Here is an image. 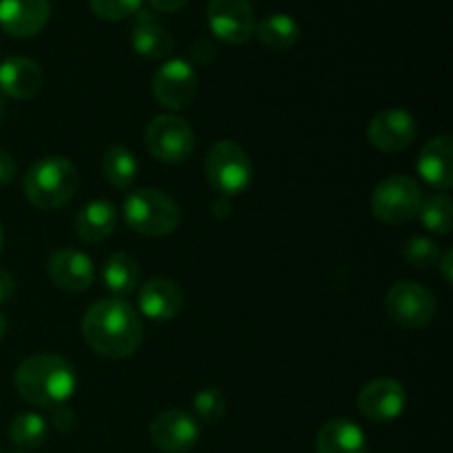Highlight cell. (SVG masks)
<instances>
[{"label":"cell","instance_id":"6da1fadb","mask_svg":"<svg viewBox=\"0 0 453 453\" xmlns=\"http://www.w3.org/2000/svg\"><path fill=\"white\" fill-rule=\"evenodd\" d=\"M82 336L88 348L104 358H128L144 341L140 312L128 301L109 296L93 303L82 317Z\"/></svg>","mask_w":453,"mask_h":453},{"label":"cell","instance_id":"7a4b0ae2","mask_svg":"<svg viewBox=\"0 0 453 453\" xmlns=\"http://www.w3.org/2000/svg\"><path fill=\"white\" fill-rule=\"evenodd\" d=\"M13 383L22 401L42 410H56L75 394L78 372L65 357L34 354L18 365Z\"/></svg>","mask_w":453,"mask_h":453},{"label":"cell","instance_id":"3957f363","mask_svg":"<svg viewBox=\"0 0 453 453\" xmlns=\"http://www.w3.org/2000/svg\"><path fill=\"white\" fill-rule=\"evenodd\" d=\"M80 186L78 168L62 155H47L29 166L22 190L29 203L40 211H58L75 197Z\"/></svg>","mask_w":453,"mask_h":453},{"label":"cell","instance_id":"277c9868","mask_svg":"<svg viewBox=\"0 0 453 453\" xmlns=\"http://www.w3.org/2000/svg\"><path fill=\"white\" fill-rule=\"evenodd\" d=\"M122 212L128 228L144 237H166L175 233L181 221L175 199L157 188H140L128 195Z\"/></svg>","mask_w":453,"mask_h":453},{"label":"cell","instance_id":"5b68a950","mask_svg":"<svg viewBox=\"0 0 453 453\" xmlns=\"http://www.w3.org/2000/svg\"><path fill=\"white\" fill-rule=\"evenodd\" d=\"M252 175H255V166H252L250 155L237 142L219 140L208 150L206 177L221 197L246 193L248 186L252 184Z\"/></svg>","mask_w":453,"mask_h":453},{"label":"cell","instance_id":"8992f818","mask_svg":"<svg viewBox=\"0 0 453 453\" xmlns=\"http://www.w3.org/2000/svg\"><path fill=\"white\" fill-rule=\"evenodd\" d=\"M423 188L410 175H389L379 181L372 193V215L389 226L407 224L418 217L423 203Z\"/></svg>","mask_w":453,"mask_h":453},{"label":"cell","instance_id":"52a82bcc","mask_svg":"<svg viewBox=\"0 0 453 453\" xmlns=\"http://www.w3.org/2000/svg\"><path fill=\"white\" fill-rule=\"evenodd\" d=\"M146 150L162 164H181L195 149L193 127L184 118L173 113L157 115L149 122L144 133Z\"/></svg>","mask_w":453,"mask_h":453},{"label":"cell","instance_id":"ba28073f","mask_svg":"<svg viewBox=\"0 0 453 453\" xmlns=\"http://www.w3.org/2000/svg\"><path fill=\"white\" fill-rule=\"evenodd\" d=\"M388 317L407 330L429 326L438 312V303L432 292L416 281H398L385 295Z\"/></svg>","mask_w":453,"mask_h":453},{"label":"cell","instance_id":"9c48e42d","mask_svg":"<svg viewBox=\"0 0 453 453\" xmlns=\"http://www.w3.org/2000/svg\"><path fill=\"white\" fill-rule=\"evenodd\" d=\"M199 78L190 62L181 58H171L155 71L150 80V91L159 106L168 111H181L193 104L197 96Z\"/></svg>","mask_w":453,"mask_h":453},{"label":"cell","instance_id":"30bf717a","mask_svg":"<svg viewBox=\"0 0 453 453\" xmlns=\"http://www.w3.org/2000/svg\"><path fill=\"white\" fill-rule=\"evenodd\" d=\"M206 18L212 35L226 44H246L255 35L257 18L250 0H211Z\"/></svg>","mask_w":453,"mask_h":453},{"label":"cell","instance_id":"8fae6325","mask_svg":"<svg viewBox=\"0 0 453 453\" xmlns=\"http://www.w3.org/2000/svg\"><path fill=\"white\" fill-rule=\"evenodd\" d=\"M418 137V124L403 109L380 111L367 124V140L380 153H398L410 149Z\"/></svg>","mask_w":453,"mask_h":453},{"label":"cell","instance_id":"7c38bea8","mask_svg":"<svg viewBox=\"0 0 453 453\" xmlns=\"http://www.w3.org/2000/svg\"><path fill=\"white\" fill-rule=\"evenodd\" d=\"M149 434L159 451L186 453L197 445L202 432H199V423L193 414L171 407V410H164L155 416Z\"/></svg>","mask_w":453,"mask_h":453},{"label":"cell","instance_id":"4fadbf2b","mask_svg":"<svg viewBox=\"0 0 453 453\" xmlns=\"http://www.w3.org/2000/svg\"><path fill=\"white\" fill-rule=\"evenodd\" d=\"M407 394L396 379L380 376L363 385L358 394V411L370 423H392L405 411Z\"/></svg>","mask_w":453,"mask_h":453},{"label":"cell","instance_id":"5bb4252c","mask_svg":"<svg viewBox=\"0 0 453 453\" xmlns=\"http://www.w3.org/2000/svg\"><path fill=\"white\" fill-rule=\"evenodd\" d=\"M47 274L60 290L82 292L96 281V265L91 257L75 248H60L47 261Z\"/></svg>","mask_w":453,"mask_h":453},{"label":"cell","instance_id":"9a60e30c","mask_svg":"<svg viewBox=\"0 0 453 453\" xmlns=\"http://www.w3.org/2000/svg\"><path fill=\"white\" fill-rule=\"evenodd\" d=\"M51 18L49 0H0V29L12 38H31Z\"/></svg>","mask_w":453,"mask_h":453},{"label":"cell","instance_id":"2e32d148","mask_svg":"<svg viewBox=\"0 0 453 453\" xmlns=\"http://www.w3.org/2000/svg\"><path fill=\"white\" fill-rule=\"evenodd\" d=\"M137 308L150 321L166 323L180 317L181 308H184V295L175 281L155 277L146 281L137 292Z\"/></svg>","mask_w":453,"mask_h":453},{"label":"cell","instance_id":"e0dca14e","mask_svg":"<svg viewBox=\"0 0 453 453\" xmlns=\"http://www.w3.org/2000/svg\"><path fill=\"white\" fill-rule=\"evenodd\" d=\"M416 171L432 188L447 193L453 186V142L449 133L429 140L420 149Z\"/></svg>","mask_w":453,"mask_h":453},{"label":"cell","instance_id":"ac0fdd59","mask_svg":"<svg viewBox=\"0 0 453 453\" xmlns=\"http://www.w3.org/2000/svg\"><path fill=\"white\" fill-rule=\"evenodd\" d=\"M42 84L44 71L31 58L13 56L0 65V93L13 100H29L38 96Z\"/></svg>","mask_w":453,"mask_h":453},{"label":"cell","instance_id":"d6986e66","mask_svg":"<svg viewBox=\"0 0 453 453\" xmlns=\"http://www.w3.org/2000/svg\"><path fill=\"white\" fill-rule=\"evenodd\" d=\"M131 47L133 51L140 53L149 60H164L175 49L171 31L157 20L150 12H137L135 27L131 31Z\"/></svg>","mask_w":453,"mask_h":453},{"label":"cell","instance_id":"ffe728a7","mask_svg":"<svg viewBox=\"0 0 453 453\" xmlns=\"http://www.w3.org/2000/svg\"><path fill=\"white\" fill-rule=\"evenodd\" d=\"M317 453H370L365 432L349 418H332L319 429Z\"/></svg>","mask_w":453,"mask_h":453},{"label":"cell","instance_id":"44dd1931","mask_svg":"<svg viewBox=\"0 0 453 453\" xmlns=\"http://www.w3.org/2000/svg\"><path fill=\"white\" fill-rule=\"evenodd\" d=\"M118 226V208L106 199L88 202L75 215V234L87 243H100L113 234Z\"/></svg>","mask_w":453,"mask_h":453},{"label":"cell","instance_id":"7402d4cb","mask_svg":"<svg viewBox=\"0 0 453 453\" xmlns=\"http://www.w3.org/2000/svg\"><path fill=\"white\" fill-rule=\"evenodd\" d=\"M255 35L270 51H288L301 38L299 22L288 13H268L255 27Z\"/></svg>","mask_w":453,"mask_h":453},{"label":"cell","instance_id":"603a6c76","mask_svg":"<svg viewBox=\"0 0 453 453\" xmlns=\"http://www.w3.org/2000/svg\"><path fill=\"white\" fill-rule=\"evenodd\" d=\"M102 281L111 295L122 299L140 286V265L127 252H115L102 265Z\"/></svg>","mask_w":453,"mask_h":453},{"label":"cell","instance_id":"cb8c5ba5","mask_svg":"<svg viewBox=\"0 0 453 453\" xmlns=\"http://www.w3.org/2000/svg\"><path fill=\"white\" fill-rule=\"evenodd\" d=\"M49 425L35 411H22L9 423V441L20 451H34L47 442Z\"/></svg>","mask_w":453,"mask_h":453},{"label":"cell","instance_id":"d4e9b609","mask_svg":"<svg viewBox=\"0 0 453 453\" xmlns=\"http://www.w3.org/2000/svg\"><path fill=\"white\" fill-rule=\"evenodd\" d=\"M137 159L127 146H111L102 157V173L113 188L128 190L135 184Z\"/></svg>","mask_w":453,"mask_h":453},{"label":"cell","instance_id":"484cf974","mask_svg":"<svg viewBox=\"0 0 453 453\" xmlns=\"http://www.w3.org/2000/svg\"><path fill=\"white\" fill-rule=\"evenodd\" d=\"M420 221L429 233H436L447 237L453 228V202L449 195L436 193L432 197H423L418 211Z\"/></svg>","mask_w":453,"mask_h":453},{"label":"cell","instance_id":"4316f807","mask_svg":"<svg viewBox=\"0 0 453 453\" xmlns=\"http://www.w3.org/2000/svg\"><path fill=\"white\" fill-rule=\"evenodd\" d=\"M226 405H228V398L221 389L217 388H203L202 392L195 394L193 398V414L197 423L212 425L226 414Z\"/></svg>","mask_w":453,"mask_h":453},{"label":"cell","instance_id":"83f0119b","mask_svg":"<svg viewBox=\"0 0 453 453\" xmlns=\"http://www.w3.org/2000/svg\"><path fill=\"white\" fill-rule=\"evenodd\" d=\"M403 257L410 265L420 270H427L438 265V259H441V250H438L436 243L427 237H411L410 242L403 246Z\"/></svg>","mask_w":453,"mask_h":453},{"label":"cell","instance_id":"f1b7e54d","mask_svg":"<svg viewBox=\"0 0 453 453\" xmlns=\"http://www.w3.org/2000/svg\"><path fill=\"white\" fill-rule=\"evenodd\" d=\"M88 4L102 20H124L140 12L142 0H88Z\"/></svg>","mask_w":453,"mask_h":453},{"label":"cell","instance_id":"f546056e","mask_svg":"<svg viewBox=\"0 0 453 453\" xmlns=\"http://www.w3.org/2000/svg\"><path fill=\"white\" fill-rule=\"evenodd\" d=\"M51 423L58 432H71L75 425V414L66 405L51 410Z\"/></svg>","mask_w":453,"mask_h":453},{"label":"cell","instance_id":"4dcf8cb0","mask_svg":"<svg viewBox=\"0 0 453 453\" xmlns=\"http://www.w3.org/2000/svg\"><path fill=\"white\" fill-rule=\"evenodd\" d=\"M16 177V162L7 150L0 149V186L9 184Z\"/></svg>","mask_w":453,"mask_h":453},{"label":"cell","instance_id":"1f68e13d","mask_svg":"<svg viewBox=\"0 0 453 453\" xmlns=\"http://www.w3.org/2000/svg\"><path fill=\"white\" fill-rule=\"evenodd\" d=\"M16 295V279L7 273V270L0 268V305L9 303Z\"/></svg>","mask_w":453,"mask_h":453},{"label":"cell","instance_id":"d6a6232c","mask_svg":"<svg viewBox=\"0 0 453 453\" xmlns=\"http://www.w3.org/2000/svg\"><path fill=\"white\" fill-rule=\"evenodd\" d=\"M149 3L155 12L175 13V12H180V9H184V4L188 3V0H149Z\"/></svg>","mask_w":453,"mask_h":453},{"label":"cell","instance_id":"836d02e7","mask_svg":"<svg viewBox=\"0 0 453 453\" xmlns=\"http://www.w3.org/2000/svg\"><path fill=\"white\" fill-rule=\"evenodd\" d=\"M438 265H441V270H442V277H445V281L449 283L451 286V279H453V274H451V265H453V250H445L441 255V259H438Z\"/></svg>","mask_w":453,"mask_h":453},{"label":"cell","instance_id":"e575fe53","mask_svg":"<svg viewBox=\"0 0 453 453\" xmlns=\"http://www.w3.org/2000/svg\"><path fill=\"white\" fill-rule=\"evenodd\" d=\"M4 334H7V319H4L3 314H0V341L4 339Z\"/></svg>","mask_w":453,"mask_h":453},{"label":"cell","instance_id":"d590c367","mask_svg":"<svg viewBox=\"0 0 453 453\" xmlns=\"http://www.w3.org/2000/svg\"><path fill=\"white\" fill-rule=\"evenodd\" d=\"M4 111H7V106H4V96L0 93V122H3V118H4Z\"/></svg>","mask_w":453,"mask_h":453},{"label":"cell","instance_id":"8d00e7d4","mask_svg":"<svg viewBox=\"0 0 453 453\" xmlns=\"http://www.w3.org/2000/svg\"><path fill=\"white\" fill-rule=\"evenodd\" d=\"M4 246V230H3V224H0V250H3Z\"/></svg>","mask_w":453,"mask_h":453},{"label":"cell","instance_id":"74e56055","mask_svg":"<svg viewBox=\"0 0 453 453\" xmlns=\"http://www.w3.org/2000/svg\"><path fill=\"white\" fill-rule=\"evenodd\" d=\"M18 453H27V451H18Z\"/></svg>","mask_w":453,"mask_h":453}]
</instances>
